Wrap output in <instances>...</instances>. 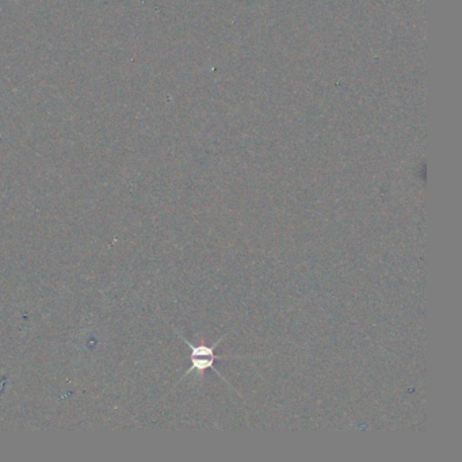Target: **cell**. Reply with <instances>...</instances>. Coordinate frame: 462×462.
<instances>
[{
	"label": "cell",
	"mask_w": 462,
	"mask_h": 462,
	"mask_svg": "<svg viewBox=\"0 0 462 462\" xmlns=\"http://www.w3.org/2000/svg\"><path fill=\"white\" fill-rule=\"evenodd\" d=\"M180 338L183 339V341L186 343V346H187L189 350H190V355H189V358H190V367L185 371V374H183V377H182L180 380L189 377L192 373H195L198 378H202V374H203L208 369H213L224 381H226L225 377L220 374L219 370L215 369V361L245 358V357H239V355H231V357H224V355H222V357H219V355H216L215 350L219 347L220 341H224V337H221L219 341H215V344H212V346H210V344H206L203 341H201L199 343L194 344V343L187 341L183 335H180Z\"/></svg>",
	"instance_id": "6da1fadb"
}]
</instances>
